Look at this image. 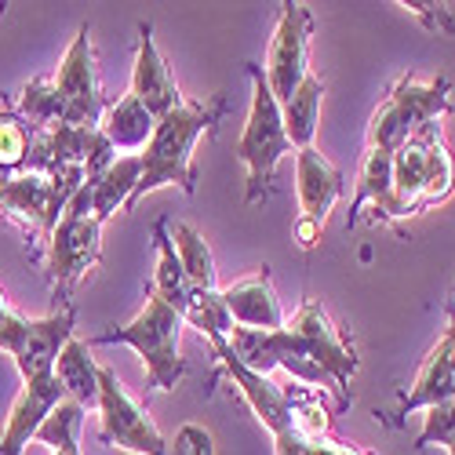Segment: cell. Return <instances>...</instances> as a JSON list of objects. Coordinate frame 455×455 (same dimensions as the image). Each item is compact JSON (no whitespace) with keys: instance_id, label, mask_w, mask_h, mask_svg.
Returning <instances> with one entry per match:
<instances>
[{"instance_id":"cell-30","label":"cell","mask_w":455,"mask_h":455,"mask_svg":"<svg viewBox=\"0 0 455 455\" xmlns=\"http://www.w3.org/2000/svg\"><path fill=\"white\" fill-rule=\"evenodd\" d=\"M455 437V397L427 408L423 415V430L415 437V448H430V444H448Z\"/></svg>"},{"instance_id":"cell-17","label":"cell","mask_w":455,"mask_h":455,"mask_svg":"<svg viewBox=\"0 0 455 455\" xmlns=\"http://www.w3.org/2000/svg\"><path fill=\"white\" fill-rule=\"evenodd\" d=\"M222 307L230 314V321L237 328H255V331H281L284 328V310L277 302L270 270L262 267L251 277H241L230 288H219Z\"/></svg>"},{"instance_id":"cell-32","label":"cell","mask_w":455,"mask_h":455,"mask_svg":"<svg viewBox=\"0 0 455 455\" xmlns=\"http://www.w3.org/2000/svg\"><path fill=\"white\" fill-rule=\"evenodd\" d=\"M26 314H19V310H12L8 307V299H4V291H0V350H4L8 357H12V350H15V343L22 339V331H26Z\"/></svg>"},{"instance_id":"cell-35","label":"cell","mask_w":455,"mask_h":455,"mask_svg":"<svg viewBox=\"0 0 455 455\" xmlns=\"http://www.w3.org/2000/svg\"><path fill=\"white\" fill-rule=\"evenodd\" d=\"M357 455H371V451H361V448H357Z\"/></svg>"},{"instance_id":"cell-19","label":"cell","mask_w":455,"mask_h":455,"mask_svg":"<svg viewBox=\"0 0 455 455\" xmlns=\"http://www.w3.org/2000/svg\"><path fill=\"white\" fill-rule=\"evenodd\" d=\"M99 375L102 364L92 357V343L73 335L55 361V379L62 383L66 397L77 401L81 408H99Z\"/></svg>"},{"instance_id":"cell-22","label":"cell","mask_w":455,"mask_h":455,"mask_svg":"<svg viewBox=\"0 0 455 455\" xmlns=\"http://www.w3.org/2000/svg\"><path fill=\"white\" fill-rule=\"evenodd\" d=\"M321 99H324V81L310 69L307 81L295 88V95L281 106V121H284V135L291 142V149H310L317 139V124H321Z\"/></svg>"},{"instance_id":"cell-6","label":"cell","mask_w":455,"mask_h":455,"mask_svg":"<svg viewBox=\"0 0 455 455\" xmlns=\"http://www.w3.org/2000/svg\"><path fill=\"white\" fill-rule=\"evenodd\" d=\"M88 182L84 172H62V175H44V172H15L0 179V212L12 222H19L33 237H52L59 215L66 212L69 197Z\"/></svg>"},{"instance_id":"cell-25","label":"cell","mask_w":455,"mask_h":455,"mask_svg":"<svg viewBox=\"0 0 455 455\" xmlns=\"http://www.w3.org/2000/svg\"><path fill=\"white\" fill-rule=\"evenodd\" d=\"M19 117L36 128V132H48V128H59V124H69V109H66V99L62 92L55 88L52 77H36L22 88L19 95Z\"/></svg>"},{"instance_id":"cell-34","label":"cell","mask_w":455,"mask_h":455,"mask_svg":"<svg viewBox=\"0 0 455 455\" xmlns=\"http://www.w3.org/2000/svg\"><path fill=\"white\" fill-rule=\"evenodd\" d=\"M444 448H448V455H455V437H451V441H448Z\"/></svg>"},{"instance_id":"cell-13","label":"cell","mask_w":455,"mask_h":455,"mask_svg":"<svg viewBox=\"0 0 455 455\" xmlns=\"http://www.w3.org/2000/svg\"><path fill=\"white\" fill-rule=\"evenodd\" d=\"M212 350H215V357L222 361V368L230 371L234 387L241 390V397H244V401H248V408L255 411V419H259L262 427H267L274 437H277V434H284V430H291V419H295V401H291L277 383H270V375H259V371L244 368V364L237 361V354L230 350V343H226V339H215Z\"/></svg>"},{"instance_id":"cell-21","label":"cell","mask_w":455,"mask_h":455,"mask_svg":"<svg viewBox=\"0 0 455 455\" xmlns=\"http://www.w3.org/2000/svg\"><path fill=\"white\" fill-rule=\"evenodd\" d=\"M139 175H142V161H139V154H128V157H117L102 175H95L88 182L92 186V212L99 222H106L121 208H132Z\"/></svg>"},{"instance_id":"cell-20","label":"cell","mask_w":455,"mask_h":455,"mask_svg":"<svg viewBox=\"0 0 455 455\" xmlns=\"http://www.w3.org/2000/svg\"><path fill=\"white\" fill-rule=\"evenodd\" d=\"M157 121H154V113H149L132 92L121 95L117 102H109L106 113H102V121H99V132L109 139L113 149H146L149 135H154Z\"/></svg>"},{"instance_id":"cell-10","label":"cell","mask_w":455,"mask_h":455,"mask_svg":"<svg viewBox=\"0 0 455 455\" xmlns=\"http://www.w3.org/2000/svg\"><path fill=\"white\" fill-rule=\"evenodd\" d=\"M52 81H55V88L66 99L69 128H99L102 113H106V95H102V84H99L88 22L77 29V36H73V44L66 48L62 66H59V73Z\"/></svg>"},{"instance_id":"cell-8","label":"cell","mask_w":455,"mask_h":455,"mask_svg":"<svg viewBox=\"0 0 455 455\" xmlns=\"http://www.w3.org/2000/svg\"><path fill=\"white\" fill-rule=\"evenodd\" d=\"M99 427H102V441L113 448H124L132 455H168V441L157 430V423L124 390L117 371L106 364L99 375Z\"/></svg>"},{"instance_id":"cell-4","label":"cell","mask_w":455,"mask_h":455,"mask_svg":"<svg viewBox=\"0 0 455 455\" xmlns=\"http://www.w3.org/2000/svg\"><path fill=\"white\" fill-rule=\"evenodd\" d=\"M248 77H251V109L244 135L237 142V157L248 168V204H255L270 194L274 172L291 154V142L284 135L281 102L274 99L267 77H262V66H248Z\"/></svg>"},{"instance_id":"cell-2","label":"cell","mask_w":455,"mask_h":455,"mask_svg":"<svg viewBox=\"0 0 455 455\" xmlns=\"http://www.w3.org/2000/svg\"><path fill=\"white\" fill-rule=\"evenodd\" d=\"M182 317L168 307L161 295L149 291L146 307L135 314V321L95 335L92 343H124L132 347L142 364L149 390H175L186 379V361H182Z\"/></svg>"},{"instance_id":"cell-33","label":"cell","mask_w":455,"mask_h":455,"mask_svg":"<svg viewBox=\"0 0 455 455\" xmlns=\"http://www.w3.org/2000/svg\"><path fill=\"white\" fill-rule=\"evenodd\" d=\"M401 8H408L411 15H423L430 29H437V26H444V29H455V26L448 22V15H444V4H419V0H411V4H408V0H404Z\"/></svg>"},{"instance_id":"cell-18","label":"cell","mask_w":455,"mask_h":455,"mask_svg":"<svg viewBox=\"0 0 455 455\" xmlns=\"http://www.w3.org/2000/svg\"><path fill=\"white\" fill-rule=\"evenodd\" d=\"M451 397H455V321L437 339V347L430 350V357L423 361L408 397L401 401V415H408L415 408H434V404L451 401Z\"/></svg>"},{"instance_id":"cell-3","label":"cell","mask_w":455,"mask_h":455,"mask_svg":"<svg viewBox=\"0 0 455 455\" xmlns=\"http://www.w3.org/2000/svg\"><path fill=\"white\" fill-rule=\"evenodd\" d=\"M455 164L441 139V128L430 124L394 149V219H404L427 204H437L451 194Z\"/></svg>"},{"instance_id":"cell-27","label":"cell","mask_w":455,"mask_h":455,"mask_svg":"<svg viewBox=\"0 0 455 455\" xmlns=\"http://www.w3.org/2000/svg\"><path fill=\"white\" fill-rule=\"evenodd\" d=\"M81 427H84V408L66 397L44 419L33 441L52 448V455H81Z\"/></svg>"},{"instance_id":"cell-11","label":"cell","mask_w":455,"mask_h":455,"mask_svg":"<svg viewBox=\"0 0 455 455\" xmlns=\"http://www.w3.org/2000/svg\"><path fill=\"white\" fill-rule=\"evenodd\" d=\"M284 328L299 339L302 347H307V354L335 379V387L347 394V387H350V379H354V371H357V354H354V347L343 339V331L335 328V321L328 317V310L321 307V302H302V307L295 310V317L291 321H284Z\"/></svg>"},{"instance_id":"cell-24","label":"cell","mask_w":455,"mask_h":455,"mask_svg":"<svg viewBox=\"0 0 455 455\" xmlns=\"http://www.w3.org/2000/svg\"><path fill=\"white\" fill-rule=\"evenodd\" d=\"M154 237H157V277H154V295H161L179 317H186L189 307H194V299H197V288H194V281L186 277V270H182V262H179V255H175V244H172V237H168V226H164V222H157Z\"/></svg>"},{"instance_id":"cell-14","label":"cell","mask_w":455,"mask_h":455,"mask_svg":"<svg viewBox=\"0 0 455 455\" xmlns=\"http://www.w3.org/2000/svg\"><path fill=\"white\" fill-rule=\"evenodd\" d=\"M132 95L154 113V121L168 117L172 109H179L186 99L172 77V69L154 41V26H139V52H135V69H132Z\"/></svg>"},{"instance_id":"cell-26","label":"cell","mask_w":455,"mask_h":455,"mask_svg":"<svg viewBox=\"0 0 455 455\" xmlns=\"http://www.w3.org/2000/svg\"><path fill=\"white\" fill-rule=\"evenodd\" d=\"M172 244H175V255L182 262L186 277L194 281L197 291H219V277H215V255L208 248V241L194 230L189 222H179L175 234H172Z\"/></svg>"},{"instance_id":"cell-12","label":"cell","mask_w":455,"mask_h":455,"mask_svg":"<svg viewBox=\"0 0 455 455\" xmlns=\"http://www.w3.org/2000/svg\"><path fill=\"white\" fill-rule=\"evenodd\" d=\"M73 335H77V314H73V307H59L48 317H29L22 339L12 350V361L22 375V383H36V379L55 375V361Z\"/></svg>"},{"instance_id":"cell-9","label":"cell","mask_w":455,"mask_h":455,"mask_svg":"<svg viewBox=\"0 0 455 455\" xmlns=\"http://www.w3.org/2000/svg\"><path fill=\"white\" fill-rule=\"evenodd\" d=\"M310 8L307 4H281V19L270 41V55L262 66V77H267L274 99L284 106L295 88L307 81L310 73Z\"/></svg>"},{"instance_id":"cell-15","label":"cell","mask_w":455,"mask_h":455,"mask_svg":"<svg viewBox=\"0 0 455 455\" xmlns=\"http://www.w3.org/2000/svg\"><path fill=\"white\" fill-rule=\"evenodd\" d=\"M295 189H299V208L302 219L314 226V230H324V219L335 208V201L343 197V172H339L317 146L310 149H295Z\"/></svg>"},{"instance_id":"cell-31","label":"cell","mask_w":455,"mask_h":455,"mask_svg":"<svg viewBox=\"0 0 455 455\" xmlns=\"http://www.w3.org/2000/svg\"><path fill=\"white\" fill-rule=\"evenodd\" d=\"M168 455H215V441L204 427L186 423L179 427L175 441H168Z\"/></svg>"},{"instance_id":"cell-1","label":"cell","mask_w":455,"mask_h":455,"mask_svg":"<svg viewBox=\"0 0 455 455\" xmlns=\"http://www.w3.org/2000/svg\"><path fill=\"white\" fill-rule=\"evenodd\" d=\"M219 113H222V102H208V106L204 102H182L179 109H172L168 117L157 121L146 149L139 154L142 175L135 186L132 208L161 186H179L182 194H194L197 189L194 154H197V142L215 128Z\"/></svg>"},{"instance_id":"cell-28","label":"cell","mask_w":455,"mask_h":455,"mask_svg":"<svg viewBox=\"0 0 455 455\" xmlns=\"http://www.w3.org/2000/svg\"><path fill=\"white\" fill-rule=\"evenodd\" d=\"M33 139H36V128H29L15 109H0V179L26 172Z\"/></svg>"},{"instance_id":"cell-16","label":"cell","mask_w":455,"mask_h":455,"mask_svg":"<svg viewBox=\"0 0 455 455\" xmlns=\"http://www.w3.org/2000/svg\"><path fill=\"white\" fill-rule=\"evenodd\" d=\"M66 401V390L55 375L36 379V383H22L12 411H8V427L0 434V455H22L26 444L36 437V430L44 427V419Z\"/></svg>"},{"instance_id":"cell-23","label":"cell","mask_w":455,"mask_h":455,"mask_svg":"<svg viewBox=\"0 0 455 455\" xmlns=\"http://www.w3.org/2000/svg\"><path fill=\"white\" fill-rule=\"evenodd\" d=\"M371 204L379 215L394 219V154L390 149H371L364 154L361 175H357V194L350 204V222H357V212Z\"/></svg>"},{"instance_id":"cell-7","label":"cell","mask_w":455,"mask_h":455,"mask_svg":"<svg viewBox=\"0 0 455 455\" xmlns=\"http://www.w3.org/2000/svg\"><path fill=\"white\" fill-rule=\"evenodd\" d=\"M448 81H415V77H404L390 99L375 109L371 117V128H368V146L371 149H394L404 146L411 135H419L423 128L437 124L444 113L451 109V99H448Z\"/></svg>"},{"instance_id":"cell-29","label":"cell","mask_w":455,"mask_h":455,"mask_svg":"<svg viewBox=\"0 0 455 455\" xmlns=\"http://www.w3.org/2000/svg\"><path fill=\"white\" fill-rule=\"evenodd\" d=\"M277 455H357V448L343 444V441H331L324 434L310 437V434H299V430H284L274 437Z\"/></svg>"},{"instance_id":"cell-5","label":"cell","mask_w":455,"mask_h":455,"mask_svg":"<svg viewBox=\"0 0 455 455\" xmlns=\"http://www.w3.org/2000/svg\"><path fill=\"white\" fill-rule=\"evenodd\" d=\"M102 255V222L92 212V186L84 182L69 197L48 237V277L55 299H66Z\"/></svg>"}]
</instances>
